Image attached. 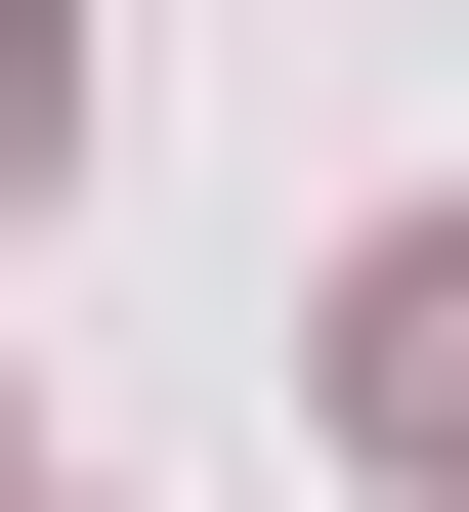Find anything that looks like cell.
<instances>
[{"label":"cell","instance_id":"obj_2","mask_svg":"<svg viewBox=\"0 0 469 512\" xmlns=\"http://www.w3.org/2000/svg\"><path fill=\"white\" fill-rule=\"evenodd\" d=\"M43 171H86V43H43V0H0V214H43Z\"/></svg>","mask_w":469,"mask_h":512},{"label":"cell","instance_id":"obj_1","mask_svg":"<svg viewBox=\"0 0 469 512\" xmlns=\"http://www.w3.org/2000/svg\"><path fill=\"white\" fill-rule=\"evenodd\" d=\"M299 384H342V470H427V512H469V214H384V256H342V342H299Z\"/></svg>","mask_w":469,"mask_h":512}]
</instances>
